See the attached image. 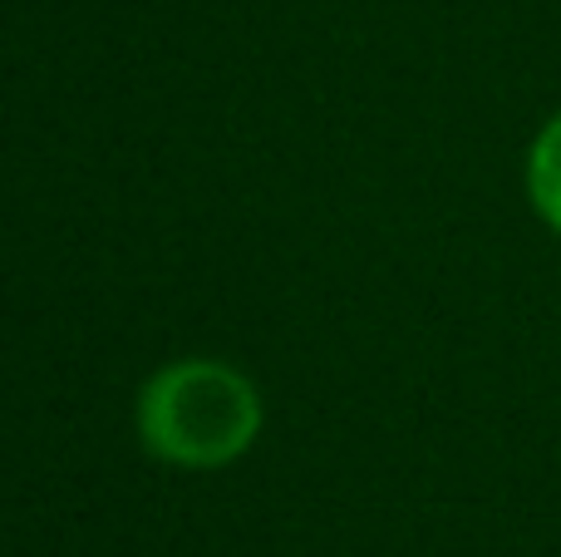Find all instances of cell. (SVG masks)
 Masks as SVG:
<instances>
[{
  "instance_id": "1",
  "label": "cell",
  "mask_w": 561,
  "mask_h": 557,
  "mask_svg": "<svg viewBox=\"0 0 561 557\" xmlns=\"http://www.w3.org/2000/svg\"><path fill=\"white\" fill-rule=\"evenodd\" d=\"M262 434V395L222 361H173L138 390V440L178 469H222Z\"/></svg>"
},
{
  "instance_id": "2",
  "label": "cell",
  "mask_w": 561,
  "mask_h": 557,
  "mask_svg": "<svg viewBox=\"0 0 561 557\" xmlns=\"http://www.w3.org/2000/svg\"><path fill=\"white\" fill-rule=\"evenodd\" d=\"M527 197H533L537 217L561 237V114L542 124L527 154Z\"/></svg>"
}]
</instances>
